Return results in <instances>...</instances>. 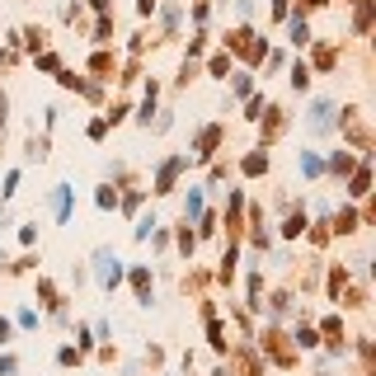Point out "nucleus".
I'll list each match as a JSON object with an SVG mask.
<instances>
[{
    "mask_svg": "<svg viewBox=\"0 0 376 376\" xmlns=\"http://www.w3.org/2000/svg\"><path fill=\"white\" fill-rule=\"evenodd\" d=\"M94 278H99V287H108V292L123 283V259H118L108 245H103V250H94Z\"/></svg>",
    "mask_w": 376,
    "mask_h": 376,
    "instance_id": "f257e3e1",
    "label": "nucleus"
},
{
    "mask_svg": "<svg viewBox=\"0 0 376 376\" xmlns=\"http://www.w3.org/2000/svg\"><path fill=\"white\" fill-rule=\"evenodd\" d=\"M183 170H188V156H170V160H165V165L156 170V188H151V193H156V198L174 193V183H179Z\"/></svg>",
    "mask_w": 376,
    "mask_h": 376,
    "instance_id": "f03ea898",
    "label": "nucleus"
},
{
    "mask_svg": "<svg viewBox=\"0 0 376 376\" xmlns=\"http://www.w3.org/2000/svg\"><path fill=\"white\" fill-rule=\"evenodd\" d=\"M306 127L315 132V137L334 132V127H339V113H334V103H330V99H315V103H310V118H306Z\"/></svg>",
    "mask_w": 376,
    "mask_h": 376,
    "instance_id": "7ed1b4c3",
    "label": "nucleus"
},
{
    "mask_svg": "<svg viewBox=\"0 0 376 376\" xmlns=\"http://www.w3.org/2000/svg\"><path fill=\"white\" fill-rule=\"evenodd\" d=\"M221 137H226V132H221L217 123H207L203 132L193 137V160H212V156H217V146H221Z\"/></svg>",
    "mask_w": 376,
    "mask_h": 376,
    "instance_id": "20e7f679",
    "label": "nucleus"
},
{
    "mask_svg": "<svg viewBox=\"0 0 376 376\" xmlns=\"http://www.w3.org/2000/svg\"><path fill=\"white\" fill-rule=\"evenodd\" d=\"M287 43L292 47H310L315 38H310V24H306V14L292 5V14H287Z\"/></svg>",
    "mask_w": 376,
    "mask_h": 376,
    "instance_id": "39448f33",
    "label": "nucleus"
},
{
    "mask_svg": "<svg viewBox=\"0 0 376 376\" xmlns=\"http://www.w3.org/2000/svg\"><path fill=\"white\" fill-rule=\"evenodd\" d=\"M334 66H339V47L334 43H310V76H315V71L325 76V71H334Z\"/></svg>",
    "mask_w": 376,
    "mask_h": 376,
    "instance_id": "423d86ee",
    "label": "nucleus"
},
{
    "mask_svg": "<svg viewBox=\"0 0 376 376\" xmlns=\"http://www.w3.org/2000/svg\"><path fill=\"white\" fill-rule=\"evenodd\" d=\"M71 193H76L71 183H57V188L47 193V207H52V217H57V226H66V221H71Z\"/></svg>",
    "mask_w": 376,
    "mask_h": 376,
    "instance_id": "0eeeda50",
    "label": "nucleus"
},
{
    "mask_svg": "<svg viewBox=\"0 0 376 376\" xmlns=\"http://www.w3.org/2000/svg\"><path fill=\"white\" fill-rule=\"evenodd\" d=\"M376 24V0H353V38H367Z\"/></svg>",
    "mask_w": 376,
    "mask_h": 376,
    "instance_id": "6e6552de",
    "label": "nucleus"
},
{
    "mask_svg": "<svg viewBox=\"0 0 376 376\" xmlns=\"http://www.w3.org/2000/svg\"><path fill=\"white\" fill-rule=\"evenodd\" d=\"M357 226H362V212H357V207H339L330 217V235H353Z\"/></svg>",
    "mask_w": 376,
    "mask_h": 376,
    "instance_id": "1a4fd4ad",
    "label": "nucleus"
},
{
    "mask_svg": "<svg viewBox=\"0 0 376 376\" xmlns=\"http://www.w3.org/2000/svg\"><path fill=\"white\" fill-rule=\"evenodd\" d=\"M367 193H372V165L357 160V170L348 174V198H367Z\"/></svg>",
    "mask_w": 376,
    "mask_h": 376,
    "instance_id": "9d476101",
    "label": "nucleus"
},
{
    "mask_svg": "<svg viewBox=\"0 0 376 376\" xmlns=\"http://www.w3.org/2000/svg\"><path fill=\"white\" fill-rule=\"evenodd\" d=\"M240 174H245V179H259V174H268V151H263V146H254L250 156L240 160Z\"/></svg>",
    "mask_w": 376,
    "mask_h": 376,
    "instance_id": "9b49d317",
    "label": "nucleus"
},
{
    "mask_svg": "<svg viewBox=\"0 0 376 376\" xmlns=\"http://www.w3.org/2000/svg\"><path fill=\"white\" fill-rule=\"evenodd\" d=\"M259 123H263V146H268V141H273V132H278V127L287 123V113H283V108H278V103H263Z\"/></svg>",
    "mask_w": 376,
    "mask_h": 376,
    "instance_id": "f8f14e48",
    "label": "nucleus"
},
{
    "mask_svg": "<svg viewBox=\"0 0 376 376\" xmlns=\"http://www.w3.org/2000/svg\"><path fill=\"white\" fill-rule=\"evenodd\" d=\"M357 170V156H348V151H334L330 160H325V174H334V179H343V174Z\"/></svg>",
    "mask_w": 376,
    "mask_h": 376,
    "instance_id": "ddd939ff",
    "label": "nucleus"
},
{
    "mask_svg": "<svg viewBox=\"0 0 376 376\" xmlns=\"http://www.w3.org/2000/svg\"><path fill=\"white\" fill-rule=\"evenodd\" d=\"M230 71H235V57H230L226 47H221V52H212V57H207V76H212V80H226Z\"/></svg>",
    "mask_w": 376,
    "mask_h": 376,
    "instance_id": "4468645a",
    "label": "nucleus"
},
{
    "mask_svg": "<svg viewBox=\"0 0 376 376\" xmlns=\"http://www.w3.org/2000/svg\"><path fill=\"white\" fill-rule=\"evenodd\" d=\"M19 47L38 57V52L47 47V29H38V24H29V29H19Z\"/></svg>",
    "mask_w": 376,
    "mask_h": 376,
    "instance_id": "2eb2a0df",
    "label": "nucleus"
},
{
    "mask_svg": "<svg viewBox=\"0 0 376 376\" xmlns=\"http://www.w3.org/2000/svg\"><path fill=\"white\" fill-rule=\"evenodd\" d=\"M90 76L94 80H108V76H113V52H108V47H99V52L90 57Z\"/></svg>",
    "mask_w": 376,
    "mask_h": 376,
    "instance_id": "dca6fc26",
    "label": "nucleus"
},
{
    "mask_svg": "<svg viewBox=\"0 0 376 376\" xmlns=\"http://www.w3.org/2000/svg\"><path fill=\"white\" fill-rule=\"evenodd\" d=\"M127 283L137 287V301H141V306H151V273H146V268H141V263H137V268H132V273H127Z\"/></svg>",
    "mask_w": 376,
    "mask_h": 376,
    "instance_id": "f3484780",
    "label": "nucleus"
},
{
    "mask_svg": "<svg viewBox=\"0 0 376 376\" xmlns=\"http://www.w3.org/2000/svg\"><path fill=\"white\" fill-rule=\"evenodd\" d=\"M156 14H160V29H165V34H179V19H183V10L179 5H156Z\"/></svg>",
    "mask_w": 376,
    "mask_h": 376,
    "instance_id": "a211bd4d",
    "label": "nucleus"
},
{
    "mask_svg": "<svg viewBox=\"0 0 376 376\" xmlns=\"http://www.w3.org/2000/svg\"><path fill=\"white\" fill-rule=\"evenodd\" d=\"M230 94H235V99H250L254 94V76L250 71H230Z\"/></svg>",
    "mask_w": 376,
    "mask_h": 376,
    "instance_id": "6ab92c4d",
    "label": "nucleus"
},
{
    "mask_svg": "<svg viewBox=\"0 0 376 376\" xmlns=\"http://www.w3.org/2000/svg\"><path fill=\"white\" fill-rule=\"evenodd\" d=\"M306 230H310V217H306V212H292V217L283 221V235H287V240H297V235H306Z\"/></svg>",
    "mask_w": 376,
    "mask_h": 376,
    "instance_id": "aec40b11",
    "label": "nucleus"
},
{
    "mask_svg": "<svg viewBox=\"0 0 376 376\" xmlns=\"http://www.w3.org/2000/svg\"><path fill=\"white\" fill-rule=\"evenodd\" d=\"M113 43V14H99L94 19V47H108Z\"/></svg>",
    "mask_w": 376,
    "mask_h": 376,
    "instance_id": "412c9836",
    "label": "nucleus"
},
{
    "mask_svg": "<svg viewBox=\"0 0 376 376\" xmlns=\"http://www.w3.org/2000/svg\"><path fill=\"white\" fill-rule=\"evenodd\" d=\"M287 80H292V90H297V94H306L310 90V66H306V61H292V76H287Z\"/></svg>",
    "mask_w": 376,
    "mask_h": 376,
    "instance_id": "4be33fe9",
    "label": "nucleus"
},
{
    "mask_svg": "<svg viewBox=\"0 0 376 376\" xmlns=\"http://www.w3.org/2000/svg\"><path fill=\"white\" fill-rule=\"evenodd\" d=\"M198 212H203V188H188L183 193V221H198Z\"/></svg>",
    "mask_w": 376,
    "mask_h": 376,
    "instance_id": "5701e85b",
    "label": "nucleus"
},
{
    "mask_svg": "<svg viewBox=\"0 0 376 376\" xmlns=\"http://www.w3.org/2000/svg\"><path fill=\"white\" fill-rule=\"evenodd\" d=\"M301 174H306V179H320V174H325V160H320L315 151H301Z\"/></svg>",
    "mask_w": 376,
    "mask_h": 376,
    "instance_id": "b1692460",
    "label": "nucleus"
},
{
    "mask_svg": "<svg viewBox=\"0 0 376 376\" xmlns=\"http://www.w3.org/2000/svg\"><path fill=\"white\" fill-rule=\"evenodd\" d=\"M343 132H348V141H353L357 151H367V146H372V137H367V127L357 123V118H353V123H343Z\"/></svg>",
    "mask_w": 376,
    "mask_h": 376,
    "instance_id": "393cba45",
    "label": "nucleus"
},
{
    "mask_svg": "<svg viewBox=\"0 0 376 376\" xmlns=\"http://www.w3.org/2000/svg\"><path fill=\"white\" fill-rule=\"evenodd\" d=\"M240 212H245V193L235 188V193H230V207H226V226H230V230L240 226Z\"/></svg>",
    "mask_w": 376,
    "mask_h": 376,
    "instance_id": "a878e982",
    "label": "nucleus"
},
{
    "mask_svg": "<svg viewBox=\"0 0 376 376\" xmlns=\"http://www.w3.org/2000/svg\"><path fill=\"white\" fill-rule=\"evenodd\" d=\"M94 203H99V212H113V207H118V188H113V183H103L99 193H94Z\"/></svg>",
    "mask_w": 376,
    "mask_h": 376,
    "instance_id": "bb28decb",
    "label": "nucleus"
},
{
    "mask_svg": "<svg viewBox=\"0 0 376 376\" xmlns=\"http://www.w3.org/2000/svg\"><path fill=\"white\" fill-rule=\"evenodd\" d=\"M38 71H47V76H57V71H61V57H57V52H47V47H43V52H38Z\"/></svg>",
    "mask_w": 376,
    "mask_h": 376,
    "instance_id": "cd10ccee",
    "label": "nucleus"
},
{
    "mask_svg": "<svg viewBox=\"0 0 376 376\" xmlns=\"http://www.w3.org/2000/svg\"><path fill=\"white\" fill-rule=\"evenodd\" d=\"M188 226H193V221H183V226H179V250H183V254H193V250H198V235H193Z\"/></svg>",
    "mask_w": 376,
    "mask_h": 376,
    "instance_id": "c85d7f7f",
    "label": "nucleus"
},
{
    "mask_svg": "<svg viewBox=\"0 0 376 376\" xmlns=\"http://www.w3.org/2000/svg\"><path fill=\"white\" fill-rule=\"evenodd\" d=\"M118 207H123V212H137V207H141V188H127V193H118Z\"/></svg>",
    "mask_w": 376,
    "mask_h": 376,
    "instance_id": "c756f323",
    "label": "nucleus"
},
{
    "mask_svg": "<svg viewBox=\"0 0 376 376\" xmlns=\"http://www.w3.org/2000/svg\"><path fill=\"white\" fill-rule=\"evenodd\" d=\"M315 343H320V330L301 325V330H297V348H315Z\"/></svg>",
    "mask_w": 376,
    "mask_h": 376,
    "instance_id": "7c9ffc66",
    "label": "nucleus"
},
{
    "mask_svg": "<svg viewBox=\"0 0 376 376\" xmlns=\"http://www.w3.org/2000/svg\"><path fill=\"white\" fill-rule=\"evenodd\" d=\"M259 297H263V278H259V273H250V310H259V306H263Z\"/></svg>",
    "mask_w": 376,
    "mask_h": 376,
    "instance_id": "2f4dec72",
    "label": "nucleus"
},
{
    "mask_svg": "<svg viewBox=\"0 0 376 376\" xmlns=\"http://www.w3.org/2000/svg\"><path fill=\"white\" fill-rule=\"evenodd\" d=\"M193 76H198V61H188V57H183V66H179V76H174V85L183 90V85H188Z\"/></svg>",
    "mask_w": 376,
    "mask_h": 376,
    "instance_id": "473e14b6",
    "label": "nucleus"
},
{
    "mask_svg": "<svg viewBox=\"0 0 376 376\" xmlns=\"http://www.w3.org/2000/svg\"><path fill=\"white\" fill-rule=\"evenodd\" d=\"M259 113H263V94H250V99H245V118L259 123Z\"/></svg>",
    "mask_w": 376,
    "mask_h": 376,
    "instance_id": "72a5a7b5",
    "label": "nucleus"
},
{
    "mask_svg": "<svg viewBox=\"0 0 376 376\" xmlns=\"http://www.w3.org/2000/svg\"><path fill=\"white\" fill-rule=\"evenodd\" d=\"M203 47H207V34L198 29V34L188 38V61H198V57H203Z\"/></svg>",
    "mask_w": 376,
    "mask_h": 376,
    "instance_id": "f704fd0d",
    "label": "nucleus"
},
{
    "mask_svg": "<svg viewBox=\"0 0 376 376\" xmlns=\"http://www.w3.org/2000/svg\"><path fill=\"white\" fill-rule=\"evenodd\" d=\"M132 235H137V240H151V235H156V217H141L137 226H132Z\"/></svg>",
    "mask_w": 376,
    "mask_h": 376,
    "instance_id": "c9c22d12",
    "label": "nucleus"
},
{
    "mask_svg": "<svg viewBox=\"0 0 376 376\" xmlns=\"http://www.w3.org/2000/svg\"><path fill=\"white\" fill-rule=\"evenodd\" d=\"M127 113H132V108H127V103H113V108H108V113H103V123H108V127H118V123H123Z\"/></svg>",
    "mask_w": 376,
    "mask_h": 376,
    "instance_id": "e433bc0d",
    "label": "nucleus"
},
{
    "mask_svg": "<svg viewBox=\"0 0 376 376\" xmlns=\"http://www.w3.org/2000/svg\"><path fill=\"white\" fill-rule=\"evenodd\" d=\"M85 137H90V141H103V137H108V123H103V118H94V123L85 127Z\"/></svg>",
    "mask_w": 376,
    "mask_h": 376,
    "instance_id": "4c0bfd02",
    "label": "nucleus"
},
{
    "mask_svg": "<svg viewBox=\"0 0 376 376\" xmlns=\"http://www.w3.org/2000/svg\"><path fill=\"white\" fill-rule=\"evenodd\" d=\"M207 19H212V5H207V0H193V24H198V29H203Z\"/></svg>",
    "mask_w": 376,
    "mask_h": 376,
    "instance_id": "58836bf2",
    "label": "nucleus"
},
{
    "mask_svg": "<svg viewBox=\"0 0 376 376\" xmlns=\"http://www.w3.org/2000/svg\"><path fill=\"white\" fill-rule=\"evenodd\" d=\"M343 287H348V273H343V268H330V292H334V297H339Z\"/></svg>",
    "mask_w": 376,
    "mask_h": 376,
    "instance_id": "ea45409f",
    "label": "nucleus"
},
{
    "mask_svg": "<svg viewBox=\"0 0 376 376\" xmlns=\"http://www.w3.org/2000/svg\"><path fill=\"white\" fill-rule=\"evenodd\" d=\"M29 268H38V254H24V259L10 263V273H29Z\"/></svg>",
    "mask_w": 376,
    "mask_h": 376,
    "instance_id": "a19ab883",
    "label": "nucleus"
},
{
    "mask_svg": "<svg viewBox=\"0 0 376 376\" xmlns=\"http://www.w3.org/2000/svg\"><path fill=\"white\" fill-rule=\"evenodd\" d=\"M14 188H19V170H10V174H5V188H0V203H5V198H14Z\"/></svg>",
    "mask_w": 376,
    "mask_h": 376,
    "instance_id": "79ce46f5",
    "label": "nucleus"
},
{
    "mask_svg": "<svg viewBox=\"0 0 376 376\" xmlns=\"http://www.w3.org/2000/svg\"><path fill=\"white\" fill-rule=\"evenodd\" d=\"M14 325H19V330H34V325H38V310H29V306H24V310H19V320H14Z\"/></svg>",
    "mask_w": 376,
    "mask_h": 376,
    "instance_id": "37998d69",
    "label": "nucleus"
},
{
    "mask_svg": "<svg viewBox=\"0 0 376 376\" xmlns=\"http://www.w3.org/2000/svg\"><path fill=\"white\" fill-rule=\"evenodd\" d=\"M287 14H292V0H273V19L287 24Z\"/></svg>",
    "mask_w": 376,
    "mask_h": 376,
    "instance_id": "c03bdc74",
    "label": "nucleus"
},
{
    "mask_svg": "<svg viewBox=\"0 0 376 376\" xmlns=\"http://www.w3.org/2000/svg\"><path fill=\"white\" fill-rule=\"evenodd\" d=\"M287 306H292V297H287V292H278V297L273 301H268V310H273V315H283V310Z\"/></svg>",
    "mask_w": 376,
    "mask_h": 376,
    "instance_id": "a18cd8bd",
    "label": "nucleus"
},
{
    "mask_svg": "<svg viewBox=\"0 0 376 376\" xmlns=\"http://www.w3.org/2000/svg\"><path fill=\"white\" fill-rule=\"evenodd\" d=\"M61 19H80V0H61Z\"/></svg>",
    "mask_w": 376,
    "mask_h": 376,
    "instance_id": "49530a36",
    "label": "nucleus"
},
{
    "mask_svg": "<svg viewBox=\"0 0 376 376\" xmlns=\"http://www.w3.org/2000/svg\"><path fill=\"white\" fill-rule=\"evenodd\" d=\"M127 52H132V57H141V52H146V38H141V34H132V43H127Z\"/></svg>",
    "mask_w": 376,
    "mask_h": 376,
    "instance_id": "de8ad7c7",
    "label": "nucleus"
},
{
    "mask_svg": "<svg viewBox=\"0 0 376 376\" xmlns=\"http://www.w3.org/2000/svg\"><path fill=\"white\" fill-rule=\"evenodd\" d=\"M14 372H19V362H14V357L5 353V357H0V376H14Z\"/></svg>",
    "mask_w": 376,
    "mask_h": 376,
    "instance_id": "09e8293b",
    "label": "nucleus"
},
{
    "mask_svg": "<svg viewBox=\"0 0 376 376\" xmlns=\"http://www.w3.org/2000/svg\"><path fill=\"white\" fill-rule=\"evenodd\" d=\"M156 5H160V0H137V14H141V19H151V14H156Z\"/></svg>",
    "mask_w": 376,
    "mask_h": 376,
    "instance_id": "8fccbe9b",
    "label": "nucleus"
},
{
    "mask_svg": "<svg viewBox=\"0 0 376 376\" xmlns=\"http://www.w3.org/2000/svg\"><path fill=\"white\" fill-rule=\"evenodd\" d=\"M90 10L94 14H113V0H90Z\"/></svg>",
    "mask_w": 376,
    "mask_h": 376,
    "instance_id": "3c124183",
    "label": "nucleus"
},
{
    "mask_svg": "<svg viewBox=\"0 0 376 376\" xmlns=\"http://www.w3.org/2000/svg\"><path fill=\"white\" fill-rule=\"evenodd\" d=\"M235 14H240V19H250V14H254V0H235Z\"/></svg>",
    "mask_w": 376,
    "mask_h": 376,
    "instance_id": "603ef678",
    "label": "nucleus"
},
{
    "mask_svg": "<svg viewBox=\"0 0 376 376\" xmlns=\"http://www.w3.org/2000/svg\"><path fill=\"white\" fill-rule=\"evenodd\" d=\"M10 123V99H5V90H0V127Z\"/></svg>",
    "mask_w": 376,
    "mask_h": 376,
    "instance_id": "864d4df0",
    "label": "nucleus"
},
{
    "mask_svg": "<svg viewBox=\"0 0 376 376\" xmlns=\"http://www.w3.org/2000/svg\"><path fill=\"white\" fill-rule=\"evenodd\" d=\"M330 0H301V14H310V10H325Z\"/></svg>",
    "mask_w": 376,
    "mask_h": 376,
    "instance_id": "5fc2aeb1",
    "label": "nucleus"
},
{
    "mask_svg": "<svg viewBox=\"0 0 376 376\" xmlns=\"http://www.w3.org/2000/svg\"><path fill=\"white\" fill-rule=\"evenodd\" d=\"M10 334H14V325H10V320H0V343H10Z\"/></svg>",
    "mask_w": 376,
    "mask_h": 376,
    "instance_id": "6e6d98bb",
    "label": "nucleus"
},
{
    "mask_svg": "<svg viewBox=\"0 0 376 376\" xmlns=\"http://www.w3.org/2000/svg\"><path fill=\"white\" fill-rule=\"evenodd\" d=\"M348 5H353V0H348Z\"/></svg>",
    "mask_w": 376,
    "mask_h": 376,
    "instance_id": "4d7b16f0",
    "label": "nucleus"
}]
</instances>
